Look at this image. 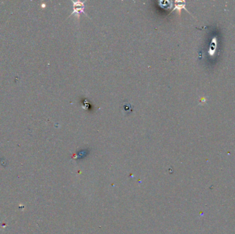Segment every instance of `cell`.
I'll return each instance as SVG.
<instances>
[{
    "instance_id": "cell-1",
    "label": "cell",
    "mask_w": 235,
    "mask_h": 234,
    "mask_svg": "<svg viewBox=\"0 0 235 234\" xmlns=\"http://www.w3.org/2000/svg\"><path fill=\"white\" fill-rule=\"evenodd\" d=\"M74 11L72 14L74 13H80V12H84V2H74Z\"/></svg>"
}]
</instances>
